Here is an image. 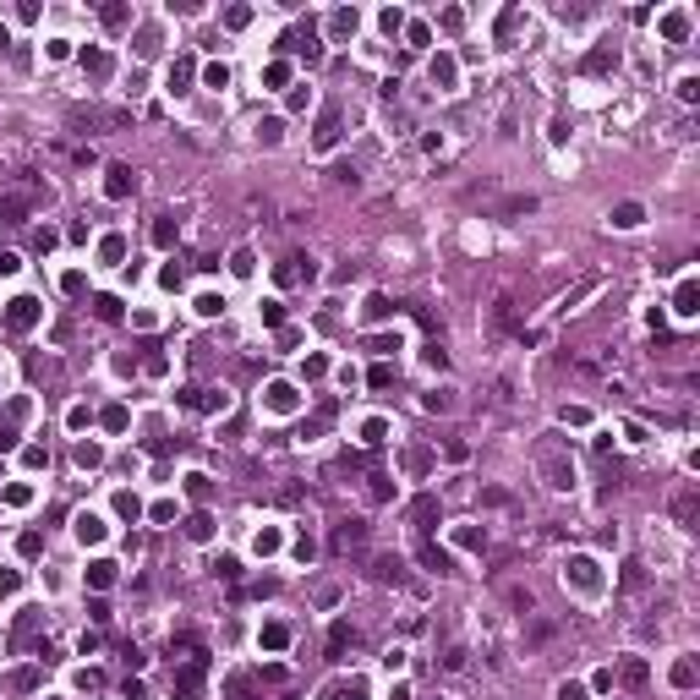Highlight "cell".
<instances>
[{
  "label": "cell",
  "mask_w": 700,
  "mask_h": 700,
  "mask_svg": "<svg viewBox=\"0 0 700 700\" xmlns=\"http://www.w3.org/2000/svg\"><path fill=\"white\" fill-rule=\"evenodd\" d=\"M536 465L547 476V487H558V493L575 487V460H569V449H564L558 438H542V443H536Z\"/></svg>",
  "instance_id": "cell-1"
},
{
  "label": "cell",
  "mask_w": 700,
  "mask_h": 700,
  "mask_svg": "<svg viewBox=\"0 0 700 700\" xmlns=\"http://www.w3.org/2000/svg\"><path fill=\"white\" fill-rule=\"evenodd\" d=\"M71 126H88V132H121V126H132V110H71Z\"/></svg>",
  "instance_id": "cell-2"
},
{
  "label": "cell",
  "mask_w": 700,
  "mask_h": 700,
  "mask_svg": "<svg viewBox=\"0 0 700 700\" xmlns=\"http://www.w3.org/2000/svg\"><path fill=\"white\" fill-rule=\"evenodd\" d=\"M564 580L575 585V591H585V597H597L602 591V575H597V558H575L569 569H564Z\"/></svg>",
  "instance_id": "cell-3"
},
{
  "label": "cell",
  "mask_w": 700,
  "mask_h": 700,
  "mask_svg": "<svg viewBox=\"0 0 700 700\" xmlns=\"http://www.w3.org/2000/svg\"><path fill=\"white\" fill-rule=\"evenodd\" d=\"M39 301H33V296H17V301H11V307H6V329L11 334H22V329H33V323H39Z\"/></svg>",
  "instance_id": "cell-4"
},
{
  "label": "cell",
  "mask_w": 700,
  "mask_h": 700,
  "mask_svg": "<svg viewBox=\"0 0 700 700\" xmlns=\"http://www.w3.org/2000/svg\"><path fill=\"white\" fill-rule=\"evenodd\" d=\"M613 66H618V44H597V49H585L580 71H585V77H602V71H613Z\"/></svg>",
  "instance_id": "cell-5"
},
{
  "label": "cell",
  "mask_w": 700,
  "mask_h": 700,
  "mask_svg": "<svg viewBox=\"0 0 700 700\" xmlns=\"http://www.w3.org/2000/svg\"><path fill=\"white\" fill-rule=\"evenodd\" d=\"M695 515H700V493L684 487V493L673 498V520H679V525H695Z\"/></svg>",
  "instance_id": "cell-6"
},
{
  "label": "cell",
  "mask_w": 700,
  "mask_h": 700,
  "mask_svg": "<svg viewBox=\"0 0 700 700\" xmlns=\"http://www.w3.org/2000/svg\"><path fill=\"white\" fill-rule=\"evenodd\" d=\"M618 679H624V689H646V679H651V667L640 657H624V667H618Z\"/></svg>",
  "instance_id": "cell-7"
},
{
  "label": "cell",
  "mask_w": 700,
  "mask_h": 700,
  "mask_svg": "<svg viewBox=\"0 0 700 700\" xmlns=\"http://www.w3.org/2000/svg\"><path fill=\"white\" fill-rule=\"evenodd\" d=\"M323 700H367V684L361 679H339V684L323 689Z\"/></svg>",
  "instance_id": "cell-8"
},
{
  "label": "cell",
  "mask_w": 700,
  "mask_h": 700,
  "mask_svg": "<svg viewBox=\"0 0 700 700\" xmlns=\"http://www.w3.org/2000/svg\"><path fill=\"white\" fill-rule=\"evenodd\" d=\"M317 148H334L339 143V110H323V121H317V137H312Z\"/></svg>",
  "instance_id": "cell-9"
},
{
  "label": "cell",
  "mask_w": 700,
  "mask_h": 700,
  "mask_svg": "<svg viewBox=\"0 0 700 700\" xmlns=\"http://www.w3.org/2000/svg\"><path fill=\"white\" fill-rule=\"evenodd\" d=\"M132 186H137V175H132V170H126V165H110V181H104V192H110V197H126Z\"/></svg>",
  "instance_id": "cell-10"
},
{
  "label": "cell",
  "mask_w": 700,
  "mask_h": 700,
  "mask_svg": "<svg viewBox=\"0 0 700 700\" xmlns=\"http://www.w3.org/2000/svg\"><path fill=\"white\" fill-rule=\"evenodd\" d=\"M356 542H367V525H361V520H345V525L334 531V547L345 553V547H356Z\"/></svg>",
  "instance_id": "cell-11"
},
{
  "label": "cell",
  "mask_w": 700,
  "mask_h": 700,
  "mask_svg": "<svg viewBox=\"0 0 700 700\" xmlns=\"http://www.w3.org/2000/svg\"><path fill=\"white\" fill-rule=\"evenodd\" d=\"M411 520L421 525V531H433V520H438V498H433V493H427V498H416V503H411Z\"/></svg>",
  "instance_id": "cell-12"
},
{
  "label": "cell",
  "mask_w": 700,
  "mask_h": 700,
  "mask_svg": "<svg viewBox=\"0 0 700 700\" xmlns=\"http://www.w3.org/2000/svg\"><path fill=\"white\" fill-rule=\"evenodd\" d=\"M334 416H339V405H334V399H323V405H317V416H312L307 427H301V438H317V433H323V427L334 421Z\"/></svg>",
  "instance_id": "cell-13"
},
{
  "label": "cell",
  "mask_w": 700,
  "mask_h": 700,
  "mask_svg": "<svg viewBox=\"0 0 700 700\" xmlns=\"http://www.w3.org/2000/svg\"><path fill=\"white\" fill-rule=\"evenodd\" d=\"M83 71L93 83H104V77H110V55H104V49H83Z\"/></svg>",
  "instance_id": "cell-14"
},
{
  "label": "cell",
  "mask_w": 700,
  "mask_h": 700,
  "mask_svg": "<svg viewBox=\"0 0 700 700\" xmlns=\"http://www.w3.org/2000/svg\"><path fill=\"white\" fill-rule=\"evenodd\" d=\"M268 411H296V389L290 383H268Z\"/></svg>",
  "instance_id": "cell-15"
},
{
  "label": "cell",
  "mask_w": 700,
  "mask_h": 700,
  "mask_svg": "<svg viewBox=\"0 0 700 700\" xmlns=\"http://www.w3.org/2000/svg\"><path fill=\"white\" fill-rule=\"evenodd\" d=\"M421 564H427V569H438V575H454V558H449V553H438L433 542H421Z\"/></svg>",
  "instance_id": "cell-16"
},
{
  "label": "cell",
  "mask_w": 700,
  "mask_h": 700,
  "mask_svg": "<svg viewBox=\"0 0 700 700\" xmlns=\"http://www.w3.org/2000/svg\"><path fill=\"white\" fill-rule=\"evenodd\" d=\"M427 71H433V83H438V88H454V77H460V66H454L449 55H438V61L427 66Z\"/></svg>",
  "instance_id": "cell-17"
},
{
  "label": "cell",
  "mask_w": 700,
  "mask_h": 700,
  "mask_svg": "<svg viewBox=\"0 0 700 700\" xmlns=\"http://www.w3.org/2000/svg\"><path fill=\"white\" fill-rule=\"evenodd\" d=\"M77 536H83V542H104V520L99 515H77Z\"/></svg>",
  "instance_id": "cell-18"
},
{
  "label": "cell",
  "mask_w": 700,
  "mask_h": 700,
  "mask_svg": "<svg viewBox=\"0 0 700 700\" xmlns=\"http://www.w3.org/2000/svg\"><path fill=\"white\" fill-rule=\"evenodd\" d=\"M597 290H602V279H585V285H575L569 296H564V312H575L580 301H585V296H597Z\"/></svg>",
  "instance_id": "cell-19"
},
{
  "label": "cell",
  "mask_w": 700,
  "mask_h": 700,
  "mask_svg": "<svg viewBox=\"0 0 700 700\" xmlns=\"http://www.w3.org/2000/svg\"><path fill=\"white\" fill-rule=\"evenodd\" d=\"M126 22H132V6H104V28L110 33H121Z\"/></svg>",
  "instance_id": "cell-20"
},
{
  "label": "cell",
  "mask_w": 700,
  "mask_h": 700,
  "mask_svg": "<svg viewBox=\"0 0 700 700\" xmlns=\"http://www.w3.org/2000/svg\"><path fill=\"white\" fill-rule=\"evenodd\" d=\"M367 482H372V487H367V493H372V503H389V498H394V487H389V476H383V471H372Z\"/></svg>",
  "instance_id": "cell-21"
},
{
  "label": "cell",
  "mask_w": 700,
  "mask_h": 700,
  "mask_svg": "<svg viewBox=\"0 0 700 700\" xmlns=\"http://www.w3.org/2000/svg\"><path fill=\"white\" fill-rule=\"evenodd\" d=\"M263 646H268V651H285V646H290V629H285V624H268V629H263Z\"/></svg>",
  "instance_id": "cell-22"
},
{
  "label": "cell",
  "mask_w": 700,
  "mask_h": 700,
  "mask_svg": "<svg viewBox=\"0 0 700 700\" xmlns=\"http://www.w3.org/2000/svg\"><path fill=\"white\" fill-rule=\"evenodd\" d=\"M165 83H170V93H181V88L192 83V61H175V66H170V77H165Z\"/></svg>",
  "instance_id": "cell-23"
},
{
  "label": "cell",
  "mask_w": 700,
  "mask_h": 700,
  "mask_svg": "<svg viewBox=\"0 0 700 700\" xmlns=\"http://www.w3.org/2000/svg\"><path fill=\"white\" fill-rule=\"evenodd\" d=\"M613 225H618V230H635V225H640V203H624V208H613Z\"/></svg>",
  "instance_id": "cell-24"
},
{
  "label": "cell",
  "mask_w": 700,
  "mask_h": 700,
  "mask_svg": "<svg viewBox=\"0 0 700 700\" xmlns=\"http://www.w3.org/2000/svg\"><path fill=\"white\" fill-rule=\"evenodd\" d=\"M334 39H350V33H356V11H334Z\"/></svg>",
  "instance_id": "cell-25"
},
{
  "label": "cell",
  "mask_w": 700,
  "mask_h": 700,
  "mask_svg": "<svg viewBox=\"0 0 700 700\" xmlns=\"http://www.w3.org/2000/svg\"><path fill=\"white\" fill-rule=\"evenodd\" d=\"M673 684H679V689H695V662H689V657L673 662Z\"/></svg>",
  "instance_id": "cell-26"
},
{
  "label": "cell",
  "mask_w": 700,
  "mask_h": 700,
  "mask_svg": "<svg viewBox=\"0 0 700 700\" xmlns=\"http://www.w3.org/2000/svg\"><path fill=\"white\" fill-rule=\"evenodd\" d=\"M427 465H433V454H427V449H405V471H411V476H421Z\"/></svg>",
  "instance_id": "cell-27"
},
{
  "label": "cell",
  "mask_w": 700,
  "mask_h": 700,
  "mask_svg": "<svg viewBox=\"0 0 700 700\" xmlns=\"http://www.w3.org/2000/svg\"><path fill=\"white\" fill-rule=\"evenodd\" d=\"M186 536H192V542H208V536H214V520H208V515H192Z\"/></svg>",
  "instance_id": "cell-28"
},
{
  "label": "cell",
  "mask_w": 700,
  "mask_h": 700,
  "mask_svg": "<svg viewBox=\"0 0 700 700\" xmlns=\"http://www.w3.org/2000/svg\"><path fill=\"white\" fill-rule=\"evenodd\" d=\"M279 137H285V126H279V121H257V143H268V148H274Z\"/></svg>",
  "instance_id": "cell-29"
},
{
  "label": "cell",
  "mask_w": 700,
  "mask_h": 700,
  "mask_svg": "<svg viewBox=\"0 0 700 700\" xmlns=\"http://www.w3.org/2000/svg\"><path fill=\"white\" fill-rule=\"evenodd\" d=\"M99 460H104V449H99V443H77V465H88V471H93Z\"/></svg>",
  "instance_id": "cell-30"
},
{
  "label": "cell",
  "mask_w": 700,
  "mask_h": 700,
  "mask_svg": "<svg viewBox=\"0 0 700 700\" xmlns=\"http://www.w3.org/2000/svg\"><path fill=\"white\" fill-rule=\"evenodd\" d=\"M372 575H378V580H399V558H378Z\"/></svg>",
  "instance_id": "cell-31"
},
{
  "label": "cell",
  "mask_w": 700,
  "mask_h": 700,
  "mask_svg": "<svg viewBox=\"0 0 700 700\" xmlns=\"http://www.w3.org/2000/svg\"><path fill=\"white\" fill-rule=\"evenodd\" d=\"M263 323H268V329H279V323H285V307H279V301H263Z\"/></svg>",
  "instance_id": "cell-32"
},
{
  "label": "cell",
  "mask_w": 700,
  "mask_h": 700,
  "mask_svg": "<svg viewBox=\"0 0 700 700\" xmlns=\"http://www.w3.org/2000/svg\"><path fill=\"white\" fill-rule=\"evenodd\" d=\"M11 689H39V673H33V667H22V673H11Z\"/></svg>",
  "instance_id": "cell-33"
},
{
  "label": "cell",
  "mask_w": 700,
  "mask_h": 700,
  "mask_svg": "<svg viewBox=\"0 0 700 700\" xmlns=\"http://www.w3.org/2000/svg\"><path fill=\"white\" fill-rule=\"evenodd\" d=\"M88 580H93V585H110V580H115V564H93V569H88Z\"/></svg>",
  "instance_id": "cell-34"
},
{
  "label": "cell",
  "mask_w": 700,
  "mask_h": 700,
  "mask_svg": "<svg viewBox=\"0 0 700 700\" xmlns=\"http://www.w3.org/2000/svg\"><path fill=\"white\" fill-rule=\"evenodd\" d=\"M203 83H208V88H225V83H230V71H225V66H208Z\"/></svg>",
  "instance_id": "cell-35"
},
{
  "label": "cell",
  "mask_w": 700,
  "mask_h": 700,
  "mask_svg": "<svg viewBox=\"0 0 700 700\" xmlns=\"http://www.w3.org/2000/svg\"><path fill=\"white\" fill-rule=\"evenodd\" d=\"M93 307H99V317H121V301H115V296H99Z\"/></svg>",
  "instance_id": "cell-36"
},
{
  "label": "cell",
  "mask_w": 700,
  "mask_h": 700,
  "mask_svg": "<svg viewBox=\"0 0 700 700\" xmlns=\"http://www.w3.org/2000/svg\"><path fill=\"white\" fill-rule=\"evenodd\" d=\"M153 241H159V247H170V241H175V225H170V219H159V225H153Z\"/></svg>",
  "instance_id": "cell-37"
},
{
  "label": "cell",
  "mask_w": 700,
  "mask_h": 700,
  "mask_svg": "<svg viewBox=\"0 0 700 700\" xmlns=\"http://www.w3.org/2000/svg\"><path fill=\"white\" fill-rule=\"evenodd\" d=\"M39 547H44V536H39V531L22 536V553H28V558H39Z\"/></svg>",
  "instance_id": "cell-38"
},
{
  "label": "cell",
  "mask_w": 700,
  "mask_h": 700,
  "mask_svg": "<svg viewBox=\"0 0 700 700\" xmlns=\"http://www.w3.org/2000/svg\"><path fill=\"white\" fill-rule=\"evenodd\" d=\"M247 17H252L247 6H230V11H225V22H230V28H247Z\"/></svg>",
  "instance_id": "cell-39"
},
{
  "label": "cell",
  "mask_w": 700,
  "mask_h": 700,
  "mask_svg": "<svg viewBox=\"0 0 700 700\" xmlns=\"http://www.w3.org/2000/svg\"><path fill=\"white\" fill-rule=\"evenodd\" d=\"M449 405H454V399H449L443 389H433V394H427V411H449Z\"/></svg>",
  "instance_id": "cell-40"
},
{
  "label": "cell",
  "mask_w": 700,
  "mask_h": 700,
  "mask_svg": "<svg viewBox=\"0 0 700 700\" xmlns=\"http://www.w3.org/2000/svg\"><path fill=\"white\" fill-rule=\"evenodd\" d=\"M104 427H110V433H121V427H126V411H121V405H115V411H104Z\"/></svg>",
  "instance_id": "cell-41"
},
{
  "label": "cell",
  "mask_w": 700,
  "mask_h": 700,
  "mask_svg": "<svg viewBox=\"0 0 700 700\" xmlns=\"http://www.w3.org/2000/svg\"><path fill=\"white\" fill-rule=\"evenodd\" d=\"M186 493H192V498H208V476H186Z\"/></svg>",
  "instance_id": "cell-42"
},
{
  "label": "cell",
  "mask_w": 700,
  "mask_h": 700,
  "mask_svg": "<svg viewBox=\"0 0 700 700\" xmlns=\"http://www.w3.org/2000/svg\"><path fill=\"white\" fill-rule=\"evenodd\" d=\"M252 547H257V553H274V547H279V536H274V531H257V542H252Z\"/></svg>",
  "instance_id": "cell-43"
},
{
  "label": "cell",
  "mask_w": 700,
  "mask_h": 700,
  "mask_svg": "<svg viewBox=\"0 0 700 700\" xmlns=\"http://www.w3.org/2000/svg\"><path fill=\"white\" fill-rule=\"evenodd\" d=\"M0 214H6L11 225H17V219H22V197H6V203H0Z\"/></svg>",
  "instance_id": "cell-44"
},
{
  "label": "cell",
  "mask_w": 700,
  "mask_h": 700,
  "mask_svg": "<svg viewBox=\"0 0 700 700\" xmlns=\"http://www.w3.org/2000/svg\"><path fill=\"white\" fill-rule=\"evenodd\" d=\"M225 307V301H219V296H197V312H203V317H214V312Z\"/></svg>",
  "instance_id": "cell-45"
},
{
  "label": "cell",
  "mask_w": 700,
  "mask_h": 700,
  "mask_svg": "<svg viewBox=\"0 0 700 700\" xmlns=\"http://www.w3.org/2000/svg\"><path fill=\"white\" fill-rule=\"evenodd\" d=\"M115 509H121L126 520H137V498H132V493H121V498H115Z\"/></svg>",
  "instance_id": "cell-46"
},
{
  "label": "cell",
  "mask_w": 700,
  "mask_h": 700,
  "mask_svg": "<svg viewBox=\"0 0 700 700\" xmlns=\"http://www.w3.org/2000/svg\"><path fill=\"white\" fill-rule=\"evenodd\" d=\"M558 700H585V689L580 684H558Z\"/></svg>",
  "instance_id": "cell-47"
},
{
  "label": "cell",
  "mask_w": 700,
  "mask_h": 700,
  "mask_svg": "<svg viewBox=\"0 0 700 700\" xmlns=\"http://www.w3.org/2000/svg\"><path fill=\"white\" fill-rule=\"evenodd\" d=\"M17 268H22V263H17V252H0V274H17Z\"/></svg>",
  "instance_id": "cell-48"
},
{
  "label": "cell",
  "mask_w": 700,
  "mask_h": 700,
  "mask_svg": "<svg viewBox=\"0 0 700 700\" xmlns=\"http://www.w3.org/2000/svg\"><path fill=\"white\" fill-rule=\"evenodd\" d=\"M11 443H17V433H11V427H0V449H11Z\"/></svg>",
  "instance_id": "cell-49"
}]
</instances>
